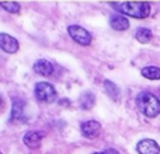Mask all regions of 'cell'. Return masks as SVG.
I'll return each instance as SVG.
<instances>
[{
    "label": "cell",
    "instance_id": "8fae6325",
    "mask_svg": "<svg viewBox=\"0 0 160 154\" xmlns=\"http://www.w3.org/2000/svg\"><path fill=\"white\" fill-rule=\"evenodd\" d=\"M110 25L112 30L115 31H125L129 28V21L125 16L118 13H114L112 16L110 17Z\"/></svg>",
    "mask_w": 160,
    "mask_h": 154
},
{
    "label": "cell",
    "instance_id": "4fadbf2b",
    "mask_svg": "<svg viewBox=\"0 0 160 154\" xmlns=\"http://www.w3.org/2000/svg\"><path fill=\"white\" fill-rule=\"evenodd\" d=\"M104 88H105V91H107V94L114 101H119V98H121V90L118 88V85H115L112 81H110V80H105Z\"/></svg>",
    "mask_w": 160,
    "mask_h": 154
},
{
    "label": "cell",
    "instance_id": "52a82bcc",
    "mask_svg": "<svg viewBox=\"0 0 160 154\" xmlns=\"http://www.w3.org/2000/svg\"><path fill=\"white\" fill-rule=\"evenodd\" d=\"M82 135L87 139H96L101 132V125L97 121H86L80 126Z\"/></svg>",
    "mask_w": 160,
    "mask_h": 154
},
{
    "label": "cell",
    "instance_id": "9a60e30c",
    "mask_svg": "<svg viewBox=\"0 0 160 154\" xmlns=\"http://www.w3.org/2000/svg\"><path fill=\"white\" fill-rule=\"evenodd\" d=\"M141 73L149 80H160V67L158 66H146L141 70Z\"/></svg>",
    "mask_w": 160,
    "mask_h": 154
},
{
    "label": "cell",
    "instance_id": "9c48e42d",
    "mask_svg": "<svg viewBox=\"0 0 160 154\" xmlns=\"http://www.w3.org/2000/svg\"><path fill=\"white\" fill-rule=\"evenodd\" d=\"M44 136H45L44 132H39V130H30V132H27L24 135L22 142H24L25 146L31 147V149H37V147H39Z\"/></svg>",
    "mask_w": 160,
    "mask_h": 154
},
{
    "label": "cell",
    "instance_id": "6da1fadb",
    "mask_svg": "<svg viewBox=\"0 0 160 154\" xmlns=\"http://www.w3.org/2000/svg\"><path fill=\"white\" fill-rule=\"evenodd\" d=\"M111 7L122 14L133 18H146L150 14V4L148 2H121L111 3Z\"/></svg>",
    "mask_w": 160,
    "mask_h": 154
},
{
    "label": "cell",
    "instance_id": "5bb4252c",
    "mask_svg": "<svg viewBox=\"0 0 160 154\" xmlns=\"http://www.w3.org/2000/svg\"><path fill=\"white\" fill-rule=\"evenodd\" d=\"M152 31L149 30V28H138L135 32V38L138 39L141 44H148V42L152 41Z\"/></svg>",
    "mask_w": 160,
    "mask_h": 154
},
{
    "label": "cell",
    "instance_id": "e0dca14e",
    "mask_svg": "<svg viewBox=\"0 0 160 154\" xmlns=\"http://www.w3.org/2000/svg\"><path fill=\"white\" fill-rule=\"evenodd\" d=\"M105 154H118L115 152V150H112V149H110V150H107V152H105Z\"/></svg>",
    "mask_w": 160,
    "mask_h": 154
},
{
    "label": "cell",
    "instance_id": "30bf717a",
    "mask_svg": "<svg viewBox=\"0 0 160 154\" xmlns=\"http://www.w3.org/2000/svg\"><path fill=\"white\" fill-rule=\"evenodd\" d=\"M32 69L37 75L48 77L53 73V65L51 63L49 60H47V59H38V60L34 63Z\"/></svg>",
    "mask_w": 160,
    "mask_h": 154
},
{
    "label": "cell",
    "instance_id": "2e32d148",
    "mask_svg": "<svg viewBox=\"0 0 160 154\" xmlns=\"http://www.w3.org/2000/svg\"><path fill=\"white\" fill-rule=\"evenodd\" d=\"M0 7H3L6 11L8 13H13V14H17L20 13V3L17 2H0Z\"/></svg>",
    "mask_w": 160,
    "mask_h": 154
},
{
    "label": "cell",
    "instance_id": "8992f818",
    "mask_svg": "<svg viewBox=\"0 0 160 154\" xmlns=\"http://www.w3.org/2000/svg\"><path fill=\"white\" fill-rule=\"evenodd\" d=\"M18 48H20L18 41L14 36L4 32H0V49L7 53H16L18 51Z\"/></svg>",
    "mask_w": 160,
    "mask_h": 154
},
{
    "label": "cell",
    "instance_id": "3957f363",
    "mask_svg": "<svg viewBox=\"0 0 160 154\" xmlns=\"http://www.w3.org/2000/svg\"><path fill=\"white\" fill-rule=\"evenodd\" d=\"M34 93H35L37 99L41 102H45V104H52L58 98V93H56L55 87L47 81L37 83L35 88H34Z\"/></svg>",
    "mask_w": 160,
    "mask_h": 154
},
{
    "label": "cell",
    "instance_id": "277c9868",
    "mask_svg": "<svg viewBox=\"0 0 160 154\" xmlns=\"http://www.w3.org/2000/svg\"><path fill=\"white\" fill-rule=\"evenodd\" d=\"M28 121L27 112H25V101L21 98H14L13 99V107H11V115L10 122L16 125L25 123Z\"/></svg>",
    "mask_w": 160,
    "mask_h": 154
},
{
    "label": "cell",
    "instance_id": "7c38bea8",
    "mask_svg": "<svg viewBox=\"0 0 160 154\" xmlns=\"http://www.w3.org/2000/svg\"><path fill=\"white\" fill-rule=\"evenodd\" d=\"M79 102L83 109H91V108L94 107V104H96V95H94L91 91H84V93L80 95Z\"/></svg>",
    "mask_w": 160,
    "mask_h": 154
},
{
    "label": "cell",
    "instance_id": "ba28073f",
    "mask_svg": "<svg viewBox=\"0 0 160 154\" xmlns=\"http://www.w3.org/2000/svg\"><path fill=\"white\" fill-rule=\"evenodd\" d=\"M139 154H160V146L153 139H143L136 144Z\"/></svg>",
    "mask_w": 160,
    "mask_h": 154
},
{
    "label": "cell",
    "instance_id": "5b68a950",
    "mask_svg": "<svg viewBox=\"0 0 160 154\" xmlns=\"http://www.w3.org/2000/svg\"><path fill=\"white\" fill-rule=\"evenodd\" d=\"M68 32H69L70 38L75 42H78L82 46H88L91 44V35L86 28L80 27V25H69L68 27Z\"/></svg>",
    "mask_w": 160,
    "mask_h": 154
},
{
    "label": "cell",
    "instance_id": "ac0fdd59",
    "mask_svg": "<svg viewBox=\"0 0 160 154\" xmlns=\"http://www.w3.org/2000/svg\"><path fill=\"white\" fill-rule=\"evenodd\" d=\"M3 108V98H2V95H0V109Z\"/></svg>",
    "mask_w": 160,
    "mask_h": 154
},
{
    "label": "cell",
    "instance_id": "7a4b0ae2",
    "mask_svg": "<svg viewBox=\"0 0 160 154\" xmlns=\"http://www.w3.org/2000/svg\"><path fill=\"white\" fill-rule=\"evenodd\" d=\"M136 105L139 111L148 118H156L160 113V99L149 91H142L138 94Z\"/></svg>",
    "mask_w": 160,
    "mask_h": 154
},
{
    "label": "cell",
    "instance_id": "d6986e66",
    "mask_svg": "<svg viewBox=\"0 0 160 154\" xmlns=\"http://www.w3.org/2000/svg\"><path fill=\"white\" fill-rule=\"evenodd\" d=\"M94 154H105V152H98V153H94Z\"/></svg>",
    "mask_w": 160,
    "mask_h": 154
}]
</instances>
